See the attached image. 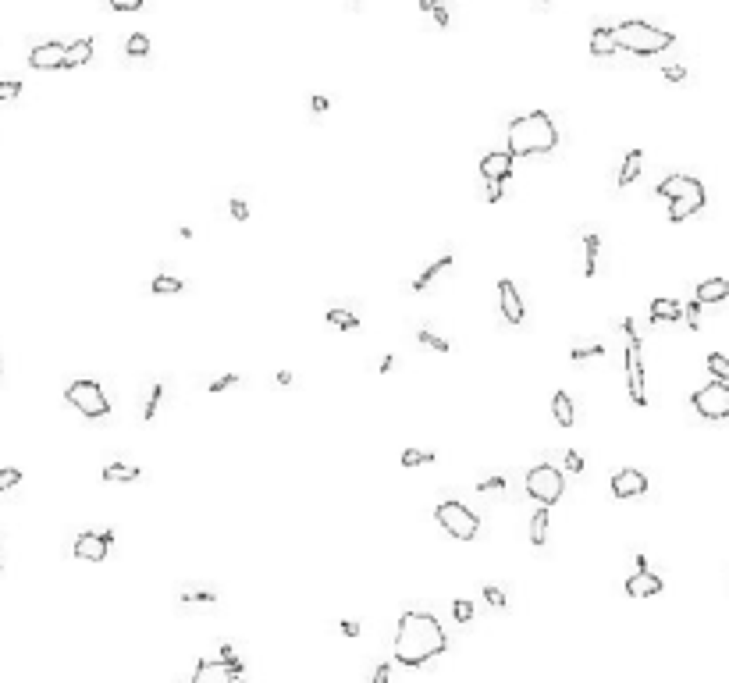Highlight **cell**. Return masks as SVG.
<instances>
[{"mask_svg": "<svg viewBox=\"0 0 729 683\" xmlns=\"http://www.w3.org/2000/svg\"><path fill=\"white\" fill-rule=\"evenodd\" d=\"M445 648H448V634L431 612H402L395 637H391V658L399 665L409 669L427 665L431 658L445 655Z\"/></svg>", "mask_w": 729, "mask_h": 683, "instance_id": "cell-1", "label": "cell"}, {"mask_svg": "<svg viewBox=\"0 0 729 683\" xmlns=\"http://www.w3.org/2000/svg\"><path fill=\"white\" fill-rule=\"evenodd\" d=\"M555 146H558V129L544 110L520 114L506 129V153L513 157H537V153H551Z\"/></svg>", "mask_w": 729, "mask_h": 683, "instance_id": "cell-2", "label": "cell"}, {"mask_svg": "<svg viewBox=\"0 0 729 683\" xmlns=\"http://www.w3.org/2000/svg\"><path fill=\"white\" fill-rule=\"evenodd\" d=\"M658 200H669V221L680 224L687 217H694L697 210H704V186L694 175H669L655 186Z\"/></svg>", "mask_w": 729, "mask_h": 683, "instance_id": "cell-3", "label": "cell"}, {"mask_svg": "<svg viewBox=\"0 0 729 683\" xmlns=\"http://www.w3.org/2000/svg\"><path fill=\"white\" fill-rule=\"evenodd\" d=\"M612 39H615V50H626V53H637V57H651V53H662L676 43L669 29H658L651 22H623L612 29Z\"/></svg>", "mask_w": 729, "mask_h": 683, "instance_id": "cell-4", "label": "cell"}, {"mask_svg": "<svg viewBox=\"0 0 729 683\" xmlns=\"http://www.w3.org/2000/svg\"><path fill=\"white\" fill-rule=\"evenodd\" d=\"M434 520L448 531V538H456V541H473L477 531H480V516H477L470 505L456 502V498L438 502L434 505Z\"/></svg>", "mask_w": 729, "mask_h": 683, "instance_id": "cell-5", "label": "cell"}, {"mask_svg": "<svg viewBox=\"0 0 729 683\" xmlns=\"http://www.w3.org/2000/svg\"><path fill=\"white\" fill-rule=\"evenodd\" d=\"M623 331H626V388H630V403H633L637 410H644V406H648L644 360H641V338H637L630 317H623Z\"/></svg>", "mask_w": 729, "mask_h": 683, "instance_id": "cell-6", "label": "cell"}, {"mask_svg": "<svg viewBox=\"0 0 729 683\" xmlns=\"http://www.w3.org/2000/svg\"><path fill=\"white\" fill-rule=\"evenodd\" d=\"M566 491V477L558 467L551 463H537L534 470H527V495L537 502V505H555Z\"/></svg>", "mask_w": 729, "mask_h": 683, "instance_id": "cell-7", "label": "cell"}, {"mask_svg": "<svg viewBox=\"0 0 729 683\" xmlns=\"http://www.w3.org/2000/svg\"><path fill=\"white\" fill-rule=\"evenodd\" d=\"M65 398L68 403L86 417V420H103L107 413H110V398L103 395V388L96 384V381H72L68 384V391H65Z\"/></svg>", "mask_w": 729, "mask_h": 683, "instance_id": "cell-8", "label": "cell"}, {"mask_svg": "<svg viewBox=\"0 0 729 683\" xmlns=\"http://www.w3.org/2000/svg\"><path fill=\"white\" fill-rule=\"evenodd\" d=\"M690 406L704 420H729V384L725 381H711V384L697 388L690 395Z\"/></svg>", "mask_w": 729, "mask_h": 683, "instance_id": "cell-9", "label": "cell"}, {"mask_svg": "<svg viewBox=\"0 0 729 683\" xmlns=\"http://www.w3.org/2000/svg\"><path fill=\"white\" fill-rule=\"evenodd\" d=\"M114 545V531H82L72 545L75 559H86V562H103L107 559V548Z\"/></svg>", "mask_w": 729, "mask_h": 683, "instance_id": "cell-10", "label": "cell"}, {"mask_svg": "<svg viewBox=\"0 0 729 683\" xmlns=\"http://www.w3.org/2000/svg\"><path fill=\"white\" fill-rule=\"evenodd\" d=\"M498 303H501V317H506L509 324H523L527 306H523L520 289H516V285H513L509 278H501V281H498Z\"/></svg>", "mask_w": 729, "mask_h": 683, "instance_id": "cell-11", "label": "cell"}, {"mask_svg": "<svg viewBox=\"0 0 729 683\" xmlns=\"http://www.w3.org/2000/svg\"><path fill=\"white\" fill-rule=\"evenodd\" d=\"M513 153H506V150H494V153H484V160H480V178L484 182H509V175H513Z\"/></svg>", "mask_w": 729, "mask_h": 683, "instance_id": "cell-12", "label": "cell"}, {"mask_svg": "<svg viewBox=\"0 0 729 683\" xmlns=\"http://www.w3.org/2000/svg\"><path fill=\"white\" fill-rule=\"evenodd\" d=\"M65 43H39V46H32V53H29V65L36 68V72H53V68H65Z\"/></svg>", "mask_w": 729, "mask_h": 683, "instance_id": "cell-13", "label": "cell"}, {"mask_svg": "<svg viewBox=\"0 0 729 683\" xmlns=\"http://www.w3.org/2000/svg\"><path fill=\"white\" fill-rule=\"evenodd\" d=\"M644 491H648V477H644L641 470L626 467V470H619V474H612V495H615V498H637V495H644Z\"/></svg>", "mask_w": 729, "mask_h": 683, "instance_id": "cell-14", "label": "cell"}, {"mask_svg": "<svg viewBox=\"0 0 729 683\" xmlns=\"http://www.w3.org/2000/svg\"><path fill=\"white\" fill-rule=\"evenodd\" d=\"M189 683H235V676L228 672V665H224L221 658H199L192 665Z\"/></svg>", "mask_w": 729, "mask_h": 683, "instance_id": "cell-15", "label": "cell"}, {"mask_svg": "<svg viewBox=\"0 0 729 683\" xmlns=\"http://www.w3.org/2000/svg\"><path fill=\"white\" fill-rule=\"evenodd\" d=\"M662 577H655L651 569H637L633 577H626V584H623V591L630 594V598H655V594H662Z\"/></svg>", "mask_w": 729, "mask_h": 683, "instance_id": "cell-16", "label": "cell"}, {"mask_svg": "<svg viewBox=\"0 0 729 683\" xmlns=\"http://www.w3.org/2000/svg\"><path fill=\"white\" fill-rule=\"evenodd\" d=\"M103 484H132V481H139L143 477V470L139 467H132V463H121V460H114V463H107L103 467Z\"/></svg>", "mask_w": 729, "mask_h": 683, "instance_id": "cell-17", "label": "cell"}, {"mask_svg": "<svg viewBox=\"0 0 729 683\" xmlns=\"http://www.w3.org/2000/svg\"><path fill=\"white\" fill-rule=\"evenodd\" d=\"M694 299L704 306V303H722V299H729V281L725 278H708V281H701L697 285V292H694Z\"/></svg>", "mask_w": 729, "mask_h": 683, "instance_id": "cell-18", "label": "cell"}, {"mask_svg": "<svg viewBox=\"0 0 729 683\" xmlns=\"http://www.w3.org/2000/svg\"><path fill=\"white\" fill-rule=\"evenodd\" d=\"M651 324H676L683 320V306L676 299H651Z\"/></svg>", "mask_w": 729, "mask_h": 683, "instance_id": "cell-19", "label": "cell"}, {"mask_svg": "<svg viewBox=\"0 0 729 683\" xmlns=\"http://www.w3.org/2000/svg\"><path fill=\"white\" fill-rule=\"evenodd\" d=\"M93 50H96V43H93L89 36L75 39V43L65 50V68H82V65H89V61H93Z\"/></svg>", "mask_w": 729, "mask_h": 683, "instance_id": "cell-20", "label": "cell"}, {"mask_svg": "<svg viewBox=\"0 0 729 683\" xmlns=\"http://www.w3.org/2000/svg\"><path fill=\"white\" fill-rule=\"evenodd\" d=\"M551 413H555L558 427H573V420H577V413H573V398H570L566 391H555V395H551Z\"/></svg>", "mask_w": 729, "mask_h": 683, "instance_id": "cell-21", "label": "cell"}, {"mask_svg": "<svg viewBox=\"0 0 729 683\" xmlns=\"http://www.w3.org/2000/svg\"><path fill=\"white\" fill-rule=\"evenodd\" d=\"M641 167H644V153L641 150H630L626 160H623V167H619V189H626V186H633L641 178Z\"/></svg>", "mask_w": 729, "mask_h": 683, "instance_id": "cell-22", "label": "cell"}, {"mask_svg": "<svg viewBox=\"0 0 729 683\" xmlns=\"http://www.w3.org/2000/svg\"><path fill=\"white\" fill-rule=\"evenodd\" d=\"M615 53V39H612V29L601 25L591 32V57H612Z\"/></svg>", "mask_w": 729, "mask_h": 683, "instance_id": "cell-23", "label": "cell"}, {"mask_svg": "<svg viewBox=\"0 0 729 683\" xmlns=\"http://www.w3.org/2000/svg\"><path fill=\"white\" fill-rule=\"evenodd\" d=\"M448 267H452V256H441L438 264H431L423 274H416V278H413V285H409V289H413V292H423V289H431V281H434L438 274H445Z\"/></svg>", "mask_w": 729, "mask_h": 683, "instance_id": "cell-24", "label": "cell"}, {"mask_svg": "<svg viewBox=\"0 0 729 683\" xmlns=\"http://www.w3.org/2000/svg\"><path fill=\"white\" fill-rule=\"evenodd\" d=\"M182 289H185V281L175 278V274H157V278L150 281V292H153V296H178Z\"/></svg>", "mask_w": 729, "mask_h": 683, "instance_id": "cell-25", "label": "cell"}, {"mask_svg": "<svg viewBox=\"0 0 729 683\" xmlns=\"http://www.w3.org/2000/svg\"><path fill=\"white\" fill-rule=\"evenodd\" d=\"M598 249H601L598 232H584V253H587V260H584V278H594V274H598Z\"/></svg>", "mask_w": 729, "mask_h": 683, "instance_id": "cell-26", "label": "cell"}, {"mask_svg": "<svg viewBox=\"0 0 729 683\" xmlns=\"http://www.w3.org/2000/svg\"><path fill=\"white\" fill-rule=\"evenodd\" d=\"M530 545H534V548L548 545V505H541V509L534 512V520H530Z\"/></svg>", "mask_w": 729, "mask_h": 683, "instance_id": "cell-27", "label": "cell"}, {"mask_svg": "<svg viewBox=\"0 0 729 683\" xmlns=\"http://www.w3.org/2000/svg\"><path fill=\"white\" fill-rule=\"evenodd\" d=\"M327 324L339 327V331H356V327H360V317L349 313V310H339V306H334V310H327Z\"/></svg>", "mask_w": 729, "mask_h": 683, "instance_id": "cell-28", "label": "cell"}, {"mask_svg": "<svg viewBox=\"0 0 729 683\" xmlns=\"http://www.w3.org/2000/svg\"><path fill=\"white\" fill-rule=\"evenodd\" d=\"M160 398H164V381H153V388H150V398H146V410H143V420H146V424H153V420H157Z\"/></svg>", "mask_w": 729, "mask_h": 683, "instance_id": "cell-29", "label": "cell"}, {"mask_svg": "<svg viewBox=\"0 0 729 683\" xmlns=\"http://www.w3.org/2000/svg\"><path fill=\"white\" fill-rule=\"evenodd\" d=\"M438 455L434 452H420V448H406L402 452V467L406 470H413V467H427V463H434Z\"/></svg>", "mask_w": 729, "mask_h": 683, "instance_id": "cell-30", "label": "cell"}, {"mask_svg": "<svg viewBox=\"0 0 729 683\" xmlns=\"http://www.w3.org/2000/svg\"><path fill=\"white\" fill-rule=\"evenodd\" d=\"M708 370H711V377L715 381H729V356H722V353H708Z\"/></svg>", "mask_w": 729, "mask_h": 683, "instance_id": "cell-31", "label": "cell"}, {"mask_svg": "<svg viewBox=\"0 0 729 683\" xmlns=\"http://www.w3.org/2000/svg\"><path fill=\"white\" fill-rule=\"evenodd\" d=\"M416 338L423 342V346H431L434 353H448V349H452V342H445V338H441V334H434L431 327H420V331H416Z\"/></svg>", "mask_w": 729, "mask_h": 683, "instance_id": "cell-32", "label": "cell"}, {"mask_svg": "<svg viewBox=\"0 0 729 683\" xmlns=\"http://www.w3.org/2000/svg\"><path fill=\"white\" fill-rule=\"evenodd\" d=\"M125 50H129V57H146V53H150V39H146L143 32H132V36L125 39Z\"/></svg>", "mask_w": 729, "mask_h": 683, "instance_id": "cell-33", "label": "cell"}, {"mask_svg": "<svg viewBox=\"0 0 729 683\" xmlns=\"http://www.w3.org/2000/svg\"><path fill=\"white\" fill-rule=\"evenodd\" d=\"M182 601H196V605H214L217 601V591H199V587H185L182 591Z\"/></svg>", "mask_w": 729, "mask_h": 683, "instance_id": "cell-34", "label": "cell"}, {"mask_svg": "<svg viewBox=\"0 0 729 683\" xmlns=\"http://www.w3.org/2000/svg\"><path fill=\"white\" fill-rule=\"evenodd\" d=\"M452 619H456L459 626L470 623V619H473V601H470V598H456V601H452Z\"/></svg>", "mask_w": 729, "mask_h": 683, "instance_id": "cell-35", "label": "cell"}, {"mask_svg": "<svg viewBox=\"0 0 729 683\" xmlns=\"http://www.w3.org/2000/svg\"><path fill=\"white\" fill-rule=\"evenodd\" d=\"M15 484H22V470H15V467L0 470V491H11Z\"/></svg>", "mask_w": 729, "mask_h": 683, "instance_id": "cell-36", "label": "cell"}, {"mask_svg": "<svg viewBox=\"0 0 729 683\" xmlns=\"http://www.w3.org/2000/svg\"><path fill=\"white\" fill-rule=\"evenodd\" d=\"M484 196L487 203H501L506 200V182H484Z\"/></svg>", "mask_w": 729, "mask_h": 683, "instance_id": "cell-37", "label": "cell"}, {"mask_svg": "<svg viewBox=\"0 0 729 683\" xmlns=\"http://www.w3.org/2000/svg\"><path fill=\"white\" fill-rule=\"evenodd\" d=\"M484 598H487V605H491V609H506V591L494 587V584H487V587H484Z\"/></svg>", "mask_w": 729, "mask_h": 683, "instance_id": "cell-38", "label": "cell"}, {"mask_svg": "<svg viewBox=\"0 0 729 683\" xmlns=\"http://www.w3.org/2000/svg\"><path fill=\"white\" fill-rule=\"evenodd\" d=\"M683 320L690 324V331H697V327H701V303H697V299H694L690 306H683Z\"/></svg>", "mask_w": 729, "mask_h": 683, "instance_id": "cell-39", "label": "cell"}, {"mask_svg": "<svg viewBox=\"0 0 729 683\" xmlns=\"http://www.w3.org/2000/svg\"><path fill=\"white\" fill-rule=\"evenodd\" d=\"M15 96H22V82L18 79H4V82H0V100H15Z\"/></svg>", "mask_w": 729, "mask_h": 683, "instance_id": "cell-40", "label": "cell"}, {"mask_svg": "<svg viewBox=\"0 0 729 683\" xmlns=\"http://www.w3.org/2000/svg\"><path fill=\"white\" fill-rule=\"evenodd\" d=\"M235 384H239V374H224V377L210 381V395H221L224 388H235Z\"/></svg>", "mask_w": 729, "mask_h": 683, "instance_id": "cell-41", "label": "cell"}, {"mask_svg": "<svg viewBox=\"0 0 729 683\" xmlns=\"http://www.w3.org/2000/svg\"><path fill=\"white\" fill-rule=\"evenodd\" d=\"M573 363H580V360H587V356H605V346H591V349H584V346H577L573 353Z\"/></svg>", "mask_w": 729, "mask_h": 683, "instance_id": "cell-42", "label": "cell"}, {"mask_svg": "<svg viewBox=\"0 0 729 683\" xmlns=\"http://www.w3.org/2000/svg\"><path fill=\"white\" fill-rule=\"evenodd\" d=\"M228 210H232V217H235V221H249V207H246V200H239V196H235V200L228 203Z\"/></svg>", "mask_w": 729, "mask_h": 683, "instance_id": "cell-43", "label": "cell"}, {"mask_svg": "<svg viewBox=\"0 0 729 683\" xmlns=\"http://www.w3.org/2000/svg\"><path fill=\"white\" fill-rule=\"evenodd\" d=\"M107 4L114 8V11H121V15H125V11H139V8H143V0H107Z\"/></svg>", "mask_w": 729, "mask_h": 683, "instance_id": "cell-44", "label": "cell"}, {"mask_svg": "<svg viewBox=\"0 0 729 683\" xmlns=\"http://www.w3.org/2000/svg\"><path fill=\"white\" fill-rule=\"evenodd\" d=\"M662 75H665L669 82H683V79H687V68H680V65H669V68H662Z\"/></svg>", "mask_w": 729, "mask_h": 683, "instance_id": "cell-45", "label": "cell"}, {"mask_svg": "<svg viewBox=\"0 0 729 683\" xmlns=\"http://www.w3.org/2000/svg\"><path fill=\"white\" fill-rule=\"evenodd\" d=\"M566 470H573V474L584 470V455H580V452H573V448L566 452Z\"/></svg>", "mask_w": 729, "mask_h": 683, "instance_id": "cell-46", "label": "cell"}, {"mask_svg": "<svg viewBox=\"0 0 729 683\" xmlns=\"http://www.w3.org/2000/svg\"><path fill=\"white\" fill-rule=\"evenodd\" d=\"M501 488H506V477H498V474L487 477L484 484H477V491H501Z\"/></svg>", "mask_w": 729, "mask_h": 683, "instance_id": "cell-47", "label": "cell"}, {"mask_svg": "<svg viewBox=\"0 0 729 683\" xmlns=\"http://www.w3.org/2000/svg\"><path fill=\"white\" fill-rule=\"evenodd\" d=\"M370 683H391V665L381 662V665L374 669V679H370Z\"/></svg>", "mask_w": 729, "mask_h": 683, "instance_id": "cell-48", "label": "cell"}, {"mask_svg": "<svg viewBox=\"0 0 729 683\" xmlns=\"http://www.w3.org/2000/svg\"><path fill=\"white\" fill-rule=\"evenodd\" d=\"M327 107H331V103H327V96H320V93H317V96L310 100V110H313V114H324Z\"/></svg>", "mask_w": 729, "mask_h": 683, "instance_id": "cell-49", "label": "cell"}, {"mask_svg": "<svg viewBox=\"0 0 729 683\" xmlns=\"http://www.w3.org/2000/svg\"><path fill=\"white\" fill-rule=\"evenodd\" d=\"M342 634H346V637H360V623H356V619H346V623H342Z\"/></svg>", "mask_w": 729, "mask_h": 683, "instance_id": "cell-50", "label": "cell"}, {"mask_svg": "<svg viewBox=\"0 0 729 683\" xmlns=\"http://www.w3.org/2000/svg\"><path fill=\"white\" fill-rule=\"evenodd\" d=\"M431 15H434V22H438L441 29H448V8H445V4H441V8H434Z\"/></svg>", "mask_w": 729, "mask_h": 683, "instance_id": "cell-51", "label": "cell"}, {"mask_svg": "<svg viewBox=\"0 0 729 683\" xmlns=\"http://www.w3.org/2000/svg\"><path fill=\"white\" fill-rule=\"evenodd\" d=\"M391 370H395V356H384L381 360V374H391Z\"/></svg>", "mask_w": 729, "mask_h": 683, "instance_id": "cell-52", "label": "cell"}, {"mask_svg": "<svg viewBox=\"0 0 729 683\" xmlns=\"http://www.w3.org/2000/svg\"><path fill=\"white\" fill-rule=\"evenodd\" d=\"M445 0H420V11H434V8H441Z\"/></svg>", "mask_w": 729, "mask_h": 683, "instance_id": "cell-53", "label": "cell"}, {"mask_svg": "<svg viewBox=\"0 0 729 683\" xmlns=\"http://www.w3.org/2000/svg\"><path fill=\"white\" fill-rule=\"evenodd\" d=\"M277 384L289 388V384H292V374H289V370H282V374H277Z\"/></svg>", "mask_w": 729, "mask_h": 683, "instance_id": "cell-54", "label": "cell"}, {"mask_svg": "<svg viewBox=\"0 0 729 683\" xmlns=\"http://www.w3.org/2000/svg\"><path fill=\"white\" fill-rule=\"evenodd\" d=\"M541 4H551V0H541Z\"/></svg>", "mask_w": 729, "mask_h": 683, "instance_id": "cell-55", "label": "cell"}, {"mask_svg": "<svg viewBox=\"0 0 729 683\" xmlns=\"http://www.w3.org/2000/svg\"><path fill=\"white\" fill-rule=\"evenodd\" d=\"M0 573H4V566H0Z\"/></svg>", "mask_w": 729, "mask_h": 683, "instance_id": "cell-56", "label": "cell"}]
</instances>
